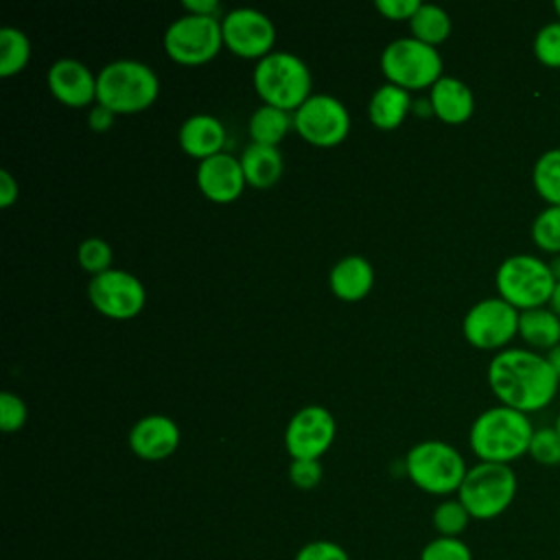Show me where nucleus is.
Listing matches in <instances>:
<instances>
[{
	"mask_svg": "<svg viewBox=\"0 0 560 560\" xmlns=\"http://www.w3.org/2000/svg\"><path fill=\"white\" fill-rule=\"evenodd\" d=\"M488 385L501 405L532 413L556 398L560 378L542 352L505 348L490 359Z\"/></svg>",
	"mask_w": 560,
	"mask_h": 560,
	"instance_id": "obj_1",
	"label": "nucleus"
},
{
	"mask_svg": "<svg viewBox=\"0 0 560 560\" xmlns=\"http://www.w3.org/2000/svg\"><path fill=\"white\" fill-rule=\"evenodd\" d=\"M534 431L527 413L494 405L472 420L468 444L479 462L510 466L514 459L527 455Z\"/></svg>",
	"mask_w": 560,
	"mask_h": 560,
	"instance_id": "obj_2",
	"label": "nucleus"
},
{
	"mask_svg": "<svg viewBox=\"0 0 560 560\" xmlns=\"http://www.w3.org/2000/svg\"><path fill=\"white\" fill-rule=\"evenodd\" d=\"M160 79L138 59H116L96 74V103L114 114H138L155 103Z\"/></svg>",
	"mask_w": 560,
	"mask_h": 560,
	"instance_id": "obj_3",
	"label": "nucleus"
},
{
	"mask_svg": "<svg viewBox=\"0 0 560 560\" xmlns=\"http://www.w3.org/2000/svg\"><path fill=\"white\" fill-rule=\"evenodd\" d=\"M252 81L265 105L284 112H295L311 96L313 85L308 66L289 50H273L258 59Z\"/></svg>",
	"mask_w": 560,
	"mask_h": 560,
	"instance_id": "obj_4",
	"label": "nucleus"
},
{
	"mask_svg": "<svg viewBox=\"0 0 560 560\" xmlns=\"http://www.w3.org/2000/svg\"><path fill=\"white\" fill-rule=\"evenodd\" d=\"M405 472L427 494L446 497L459 490L468 466L462 453L442 440H422L405 455Z\"/></svg>",
	"mask_w": 560,
	"mask_h": 560,
	"instance_id": "obj_5",
	"label": "nucleus"
},
{
	"mask_svg": "<svg viewBox=\"0 0 560 560\" xmlns=\"http://www.w3.org/2000/svg\"><path fill=\"white\" fill-rule=\"evenodd\" d=\"M494 284L499 298L516 311H529L549 304L556 278L547 260L534 254H512L499 265Z\"/></svg>",
	"mask_w": 560,
	"mask_h": 560,
	"instance_id": "obj_6",
	"label": "nucleus"
},
{
	"mask_svg": "<svg viewBox=\"0 0 560 560\" xmlns=\"http://www.w3.org/2000/svg\"><path fill=\"white\" fill-rule=\"evenodd\" d=\"M516 490V472L508 464L479 462L468 468L457 499L464 503L470 518L492 521L512 505Z\"/></svg>",
	"mask_w": 560,
	"mask_h": 560,
	"instance_id": "obj_7",
	"label": "nucleus"
},
{
	"mask_svg": "<svg viewBox=\"0 0 560 560\" xmlns=\"http://www.w3.org/2000/svg\"><path fill=\"white\" fill-rule=\"evenodd\" d=\"M381 72L387 83L407 92L429 88L442 77V57L435 46L416 37H398L381 52Z\"/></svg>",
	"mask_w": 560,
	"mask_h": 560,
	"instance_id": "obj_8",
	"label": "nucleus"
},
{
	"mask_svg": "<svg viewBox=\"0 0 560 560\" xmlns=\"http://www.w3.org/2000/svg\"><path fill=\"white\" fill-rule=\"evenodd\" d=\"M162 44L173 61L182 66H201L214 59L223 46L221 20L184 13L168 24Z\"/></svg>",
	"mask_w": 560,
	"mask_h": 560,
	"instance_id": "obj_9",
	"label": "nucleus"
},
{
	"mask_svg": "<svg viewBox=\"0 0 560 560\" xmlns=\"http://www.w3.org/2000/svg\"><path fill=\"white\" fill-rule=\"evenodd\" d=\"M293 127L313 147H337L350 133V112L332 94H311L293 112Z\"/></svg>",
	"mask_w": 560,
	"mask_h": 560,
	"instance_id": "obj_10",
	"label": "nucleus"
},
{
	"mask_svg": "<svg viewBox=\"0 0 560 560\" xmlns=\"http://www.w3.org/2000/svg\"><path fill=\"white\" fill-rule=\"evenodd\" d=\"M518 315L503 298H483L464 315V339L477 350H503L518 335Z\"/></svg>",
	"mask_w": 560,
	"mask_h": 560,
	"instance_id": "obj_11",
	"label": "nucleus"
},
{
	"mask_svg": "<svg viewBox=\"0 0 560 560\" xmlns=\"http://www.w3.org/2000/svg\"><path fill=\"white\" fill-rule=\"evenodd\" d=\"M90 304L109 319H133L147 302L144 284L125 269H107L88 282Z\"/></svg>",
	"mask_w": 560,
	"mask_h": 560,
	"instance_id": "obj_12",
	"label": "nucleus"
},
{
	"mask_svg": "<svg viewBox=\"0 0 560 560\" xmlns=\"http://www.w3.org/2000/svg\"><path fill=\"white\" fill-rule=\"evenodd\" d=\"M223 46L241 59H262L273 52L276 26L258 9L236 7L221 18Z\"/></svg>",
	"mask_w": 560,
	"mask_h": 560,
	"instance_id": "obj_13",
	"label": "nucleus"
},
{
	"mask_svg": "<svg viewBox=\"0 0 560 560\" xmlns=\"http://www.w3.org/2000/svg\"><path fill=\"white\" fill-rule=\"evenodd\" d=\"M337 422L322 405H306L295 411L284 429V446L291 459H319L332 444Z\"/></svg>",
	"mask_w": 560,
	"mask_h": 560,
	"instance_id": "obj_14",
	"label": "nucleus"
},
{
	"mask_svg": "<svg viewBox=\"0 0 560 560\" xmlns=\"http://www.w3.org/2000/svg\"><path fill=\"white\" fill-rule=\"evenodd\" d=\"M245 175L238 158L230 153H217L206 158L197 166V186L201 195L214 203H232L245 188Z\"/></svg>",
	"mask_w": 560,
	"mask_h": 560,
	"instance_id": "obj_15",
	"label": "nucleus"
},
{
	"mask_svg": "<svg viewBox=\"0 0 560 560\" xmlns=\"http://www.w3.org/2000/svg\"><path fill=\"white\" fill-rule=\"evenodd\" d=\"M50 94L68 107H88L96 101V77L77 59H57L46 74Z\"/></svg>",
	"mask_w": 560,
	"mask_h": 560,
	"instance_id": "obj_16",
	"label": "nucleus"
},
{
	"mask_svg": "<svg viewBox=\"0 0 560 560\" xmlns=\"http://www.w3.org/2000/svg\"><path fill=\"white\" fill-rule=\"evenodd\" d=\"M179 446V427L164 413L140 418L129 431V448L144 462H160L171 457Z\"/></svg>",
	"mask_w": 560,
	"mask_h": 560,
	"instance_id": "obj_17",
	"label": "nucleus"
},
{
	"mask_svg": "<svg viewBox=\"0 0 560 560\" xmlns=\"http://www.w3.org/2000/svg\"><path fill=\"white\" fill-rule=\"evenodd\" d=\"M179 147L195 160H206L221 153L225 144V127L217 116L192 114L179 125Z\"/></svg>",
	"mask_w": 560,
	"mask_h": 560,
	"instance_id": "obj_18",
	"label": "nucleus"
},
{
	"mask_svg": "<svg viewBox=\"0 0 560 560\" xmlns=\"http://www.w3.org/2000/svg\"><path fill=\"white\" fill-rule=\"evenodd\" d=\"M429 103L433 116H438L446 125H462L475 112L472 90L455 77H440L429 90Z\"/></svg>",
	"mask_w": 560,
	"mask_h": 560,
	"instance_id": "obj_19",
	"label": "nucleus"
},
{
	"mask_svg": "<svg viewBox=\"0 0 560 560\" xmlns=\"http://www.w3.org/2000/svg\"><path fill=\"white\" fill-rule=\"evenodd\" d=\"M330 291L343 302L363 300L374 287L372 262L359 254L339 258L328 273Z\"/></svg>",
	"mask_w": 560,
	"mask_h": 560,
	"instance_id": "obj_20",
	"label": "nucleus"
},
{
	"mask_svg": "<svg viewBox=\"0 0 560 560\" xmlns=\"http://www.w3.org/2000/svg\"><path fill=\"white\" fill-rule=\"evenodd\" d=\"M411 107L413 105H411V96L407 90H402L394 83H383L370 96L368 116L376 129L394 131L405 122Z\"/></svg>",
	"mask_w": 560,
	"mask_h": 560,
	"instance_id": "obj_21",
	"label": "nucleus"
},
{
	"mask_svg": "<svg viewBox=\"0 0 560 560\" xmlns=\"http://www.w3.org/2000/svg\"><path fill=\"white\" fill-rule=\"evenodd\" d=\"M238 162H241L245 182L254 188H269L282 175V153L278 151V147L249 142L243 149Z\"/></svg>",
	"mask_w": 560,
	"mask_h": 560,
	"instance_id": "obj_22",
	"label": "nucleus"
},
{
	"mask_svg": "<svg viewBox=\"0 0 560 560\" xmlns=\"http://www.w3.org/2000/svg\"><path fill=\"white\" fill-rule=\"evenodd\" d=\"M518 337L532 350L549 352L553 346L560 343V317L549 306L521 311Z\"/></svg>",
	"mask_w": 560,
	"mask_h": 560,
	"instance_id": "obj_23",
	"label": "nucleus"
},
{
	"mask_svg": "<svg viewBox=\"0 0 560 560\" xmlns=\"http://www.w3.org/2000/svg\"><path fill=\"white\" fill-rule=\"evenodd\" d=\"M291 125H293V118L289 116V112L262 103V105H260L258 109H254V114L249 116L247 131H249L252 142L278 147V142L287 136V131H289Z\"/></svg>",
	"mask_w": 560,
	"mask_h": 560,
	"instance_id": "obj_24",
	"label": "nucleus"
},
{
	"mask_svg": "<svg viewBox=\"0 0 560 560\" xmlns=\"http://www.w3.org/2000/svg\"><path fill=\"white\" fill-rule=\"evenodd\" d=\"M451 26H453L451 15L442 7L431 4V2H422L420 9L409 20L411 37H416L429 46L442 44L451 35Z\"/></svg>",
	"mask_w": 560,
	"mask_h": 560,
	"instance_id": "obj_25",
	"label": "nucleus"
},
{
	"mask_svg": "<svg viewBox=\"0 0 560 560\" xmlns=\"http://www.w3.org/2000/svg\"><path fill=\"white\" fill-rule=\"evenodd\" d=\"M532 184L547 206H560V147L547 149L536 158Z\"/></svg>",
	"mask_w": 560,
	"mask_h": 560,
	"instance_id": "obj_26",
	"label": "nucleus"
},
{
	"mask_svg": "<svg viewBox=\"0 0 560 560\" xmlns=\"http://www.w3.org/2000/svg\"><path fill=\"white\" fill-rule=\"evenodd\" d=\"M31 59V42L15 26L0 28V77L9 79L24 70Z\"/></svg>",
	"mask_w": 560,
	"mask_h": 560,
	"instance_id": "obj_27",
	"label": "nucleus"
},
{
	"mask_svg": "<svg viewBox=\"0 0 560 560\" xmlns=\"http://www.w3.org/2000/svg\"><path fill=\"white\" fill-rule=\"evenodd\" d=\"M532 241L551 256L560 254V206H547L534 217Z\"/></svg>",
	"mask_w": 560,
	"mask_h": 560,
	"instance_id": "obj_28",
	"label": "nucleus"
},
{
	"mask_svg": "<svg viewBox=\"0 0 560 560\" xmlns=\"http://www.w3.org/2000/svg\"><path fill=\"white\" fill-rule=\"evenodd\" d=\"M431 521L440 536L459 538V534H464L470 523V514L459 499H444L435 505Z\"/></svg>",
	"mask_w": 560,
	"mask_h": 560,
	"instance_id": "obj_29",
	"label": "nucleus"
},
{
	"mask_svg": "<svg viewBox=\"0 0 560 560\" xmlns=\"http://www.w3.org/2000/svg\"><path fill=\"white\" fill-rule=\"evenodd\" d=\"M112 258H114V252L105 238L90 236L79 243L77 260H79L81 269L92 276H98V273L112 269Z\"/></svg>",
	"mask_w": 560,
	"mask_h": 560,
	"instance_id": "obj_30",
	"label": "nucleus"
},
{
	"mask_svg": "<svg viewBox=\"0 0 560 560\" xmlns=\"http://www.w3.org/2000/svg\"><path fill=\"white\" fill-rule=\"evenodd\" d=\"M534 57L547 68H560V20H551L534 35Z\"/></svg>",
	"mask_w": 560,
	"mask_h": 560,
	"instance_id": "obj_31",
	"label": "nucleus"
},
{
	"mask_svg": "<svg viewBox=\"0 0 560 560\" xmlns=\"http://www.w3.org/2000/svg\"><path fill=\"white\" fill-rule=\"evenodd\" d=\"M527 455H532V459L542 464V466H558L560 464V435H558V431L553 427L536 429L534 435H532Z\"/></svg>",
	"mask_w": 560,
	"mask_h": 560,
	"instance_id": "obj_32",
	"label": "nucleus"
},
{
	"mask_svg": "<svg viewBox=\"0 0 560 560\" xmlns=\"http://www.w3.org/2000/svg\"><path fill=\"white\" fill-rule=\"evenodd\" d=\"M420 560H472V551L462 538L435 536L422 547Z\"/></svg>",
	"mask_w": 560,
	"mask_h": 560,
	"instance_id": "obj_33",
	"label": "nucleus"
},
{
	"mask_svg": "<svg viewBox=\"0 0 560 560\" xmlns=\"http://www.w3.org/2000/svg\"><path fill=\"white\" fill-rule=\"evenodd\" d=\"M28 418L26 402L13 394V392H2L0 394V429L4 433L20 431Z\"/></svg>",
	"mask_w": 560,
	"mask_h": 560,
	"instance_id": "obj_34",
	"label": "nucleus"
},
{
	"mask_svg": "<svg viewBox=\"0 0 560 560\" xmlns=\"http://www.w3.org/2000/svg\"><path fill=\"white\" fill-rule=\"evenodd\" d=\"M322 475L319 459H291L289 464V481L300 490H313L322 481Z\"/></svg>",
	"mask_w": 560,
	"mask_h": 560,
	"instance_id": "obj_35",
	"label": "nucleus"
},
{
	"mask_svg": "<svg viewBox=\"0 0 560 560\" xmlns=\"http://www.w3.org/2000/svg\"><path fill=\"white\" fill-rule=\"evenodd\" d=\"M293 560H350V556L332 540H311L295 553Z\"/></svg>",
	"mask_w": 560,
	"mask_h": 560,
	"instance_id": "obj_36",
	"label": "nucleus"
},
{
	"mask_svg": "<svg viewBox=\"0 0 560 560\" xmlns=\"http://www.w3.org/2000/svg\"><path fill=\"white\" fill-rule=\"evenodd\" d=\"M420 0H376L374 7L376 11L387 18V20H394V22H400V20H411L413 13L420 9Z\"/></svg>",
	"mask_w": 560,
	"mask_h": 560,
	"instance_id": "obj_37",
	"label": "nucleus"
},
{
	"mask_svg": "<svg viewBox=\"0 0 560 560\" xmlns=\"http://www.w3.org/2000/svg\"><path fill=\"white\" fill-rule=\"evenodd\" d=\"M114 112L112 109H107L105 105H92L90 107V112H88V125H90V129H94V131H107L112 125H114Z\"/></svg>",
	"mask_w": 560,
	"mask_h": 560,
	"instance_id": "obj_38",
	"label": "nucleus"
},
{
	"mask_svg": "<svg viewBox=\"0 0 560 560\" xmlns=\"http://www.w3.org/2000/svg\"><path fill=\"white\" fill-rule=\"evenodd\" d=\"M18 195H20V188H18L15 177H13L7 168H2V171H0V206H2V208L13 206L15 199H18Z\"/></svg>",
	"mask_w": 560,
	"mask_h": 560,
	"instance_id": "obj_39",
	"label": "nucleus"
},
{
	"mask_svg": "<svg viewBox=\"0 0 560 560\" xmlns=\"http://www.w3.org/2000/svg\"><path fill=\"white\" fill-rule=\"evenodd\" d=\"M182 4L186 9V13H192V15L217 18L221 11V4L217 0H184Z\"/></svg>",
	"mask_w": 560,
	"mask_h": 560,
	"instance_id": "obj_40",
	"label": "nucleus"
},
{
	"mask_svg": "<svg viewBox=\"0 0 560 560\" xmlns=\"http://www.w3.org/2000/svg\"><path fill=\"white\" fill-rule=\"evenodd\" d=\"M545 357H547L549 365L553 368V372H556V374H558V378H560V343H558V346H553L549 352H545Z\"/></svg>",
	"mask_w": 560,
	"mask_h": 560,
	"instance_id": "obj_41",
	"label": "nucleus"
},
{
	"mask_svg": "<svg viewBox=\"0 0 560 560\" xmlns=\"http://www.w3.org/2000/svg\"><path fill=\"white\" fill-rule=\"evenodd\" d=\"M558 317H560V282H556V289H553V293H551V300H549V304H547Z\"/></svg>",
	"mask_w": 560,
	"mask_h": 560,
	"instance_id": "obj_42",
	"label": "nucleus"
},
{
	"mask_svg": "<svg viewBox=\"0 0 560 560\" xmlns=\"http://www.w3.org/2000/svg\"><path fill=\"white\" fill-rule=\"evenodd\" d=\"M549 267H551V273H553L556 282H560V254L549 260Z\"/></svg>",
	"mask_w": 560,
	"mask_h": 560,
	"instance_id": "obj_43",
	"label": "nucleus"
},
{
	"mask_svg": "<svg viewBox=\"0 0 560 560\" xmlns=\"http://www.w3.org/2000/svg\"><path fill=\"white\" fill-rule=\"evenodd\" d=\"M553 429L558 431V435H560V413L556 416V422H553Z\"/></svg>",
	"mask_w": 560,
	"mask_h": 560,
	"instance_id": "obj_44",
	"label": "nucleus"
},
{
	"mask_svg": "<svg viewBox=\"0 0 560 560\" xmlns=\"http://www.w3.org/2000/svg\"><path fill=\"white\" fill-rule=\"evenodd\" d=\"M553 11L558 13V20H560V0H556V2H553Z\"/></svg>",
	"mask_w": 560,
	"mask_h": 560,
	"instance_id": "obj_45",
	"label": "nucleus"
}]
</instances>
